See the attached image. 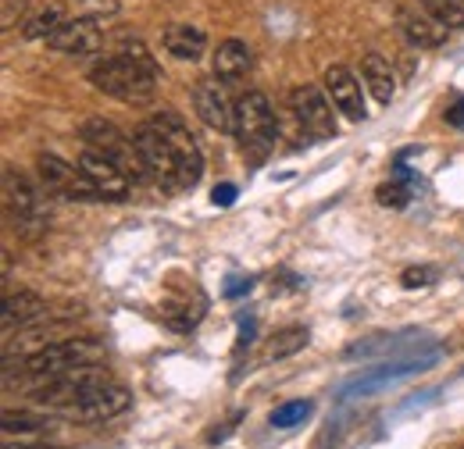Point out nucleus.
<instances>
[{
	"label": "nucleus",
	"instance_id": "412c9836",
	"mask_svg": "<svg viewBox=\"0 0 464 449\" xmlns=\"http://www.w3.org/2000/svg\"><path fill=\"white\" fill-rule=\"evenodd\" d=\"M361 82L368 86V93L386 108L390 100H393V93H397V75H393V68H390V61L382 54H364L361 61Z\"/></svg>",
	"mask_w": 464,
	"mask_h": 449
},
{
	"label": "nucleus",
	"instance_id": "f8f14e48",
	"mask_svg": "<svg viewBox=\"0 0 464 449\" xmlns=\"http://www.w3.org/2000/svg\"><path fill=\"white\" fill-rule=\"evenodd\" d=\"M82 175L93 182V189L101 193V200H111V204H121V200H129V193H132V178L125 175V171L118 168L115 161H108L104 154H97V150H82L79 154V161H75Z\"/></svg>",
	"mask_w": 464,
	"mask_h": 449
},
{
	"label": "nucleus",
	"instance_id": "6e6552de",
	"mask_svg": "<svg viewBox=\"0 0 464 449\" xmlns=\"http://www.w3.org/2000/svg\"><path fill=\"white\" fill-rule=\"evenodd\" d=\"M132 139H136V147H140V158H143V165H147V175H150L165 193L186 189V178H182V168H179V158L172 154L169 139H165L150 121H143V125L132 132Z\"/></svg>",
	"mask_w": 464,
	"mask_h": 449
},
{
	"label": "nucleus",
	"instance_id": "7ed1b4c3",
	"mask_svg": "<svg viewBox=\"0 0 464 449\" xmlns=\"http://www.w3.org/2000/svg\"><path fill=\"white\" fill-rule=\"evenodd\" d=\"M104 360V346L97 339H86V336H72V339H54L51 346L29 353L18 360V368L44 382V378H54V375H64V371H75V368H86V364H101Z\"/></svg>",
	"mask_w": 464,
	"mask_h": 449
},
{
	"label": "nucleus",
	"instance_id": "c85d7f7f",
	"mask_svg": "<svg viewBox=\"0 0 464 449\" xmlns=\"http://www.w3.org/2000/svg\"><path fill=\"white\" fill-rule=\"evenodd\" d=\"M211 200H215L218 207H229L232 200H236V186H232V182H222V186H215V193H211Z\"/></svg>",
	"mask_w": 464,
	"mask_h": 449
},
{
	"label": "nucleus",
	"instance_id": "393cba45",
	"mask_svg": "<svg viewBox=\"0 0 464 449\" xmlns=\"http://www.w3.org/2000/svg\"><path fill=\"white\" fill-rule=\"evenodd\" d=\"M61 22H64V18H61L58 7H44L40 14H33V18L22 25V36H25V40H51L61 29Z\"/></svg>",
	"mask_w": 464,
	"mask_h": 449
},
{
	"label": "nucleus",
	"instance_id": "9b49d317",
	"mask_svg": "<svg viewBox=\"0 0 464 449\" xmlns=\"http://www.w3.org/2000/svg\"><path fill=\"white\" fill-rule=\"evenodd\" d=\"M290 108L296 114V125L311 136V139H333L340 132L336 114H333V97L318 86H296L290 93Z\"/></svg>",
	"mask_w": 464,
	"mask_h": 449
},
{
	"label": "nucleus",
	"instance_id": "aec40b11",
	"mask_svg": "<svg viewBox=\"0 0 464 449\" xmlns=\"http://www.w3.org/2000/svg\"><path fill=\"white\" fill-rule=\"evenodd\" d=\"M161 47L175 57V61H200L208 51V33L197 29V25H186V22H175L161 33Z\"/></svg>",
	"mask_w": 464,
	"mask_h": 449
},
{
	"label": "nucleus",
	"instance_id": "f3484780",
	"mask_svg": "<svg viewBox=\"0 0 464 449\" xmlns=\"http://www.w3.org/2000/svg\"><path fill=\"white\" fill-rule=\"evenodd\" d=\"M193 111L197 118L215 129V132H232V114H236V104H229L226 90L218 79H208V82H197L193 90Z\"/></svg>",
	"mask_w": 464,
	"mask_h": 449
},
{
	"label": "nucleus",
	"instance_id": "9d476101",
	"mask_svg": "<svg viewBox=\"0 0 464 449\" xmlns=\"http://www.w3.org/2000/svg\"><path fill=\"white\" fill-rule=\"evenodd\" d=\"M132 406V389H125L121 382H101L97 389L75 399L68 410H61V417L68 421H79V425H104V421H115L125 410Z\"/></svg>",
	"mask_w": 464,
	"mask_h": 449
},
{
	"label": "nucleus",
	"instance_id": "1a4fd4ad",
	"mask_svg": "<svg viewBox=\"0 0 464 449\" xmlns=\"http://www.w3.org/2000/svg\"><path fill=\"white\" fill-rule=\"evenodd\" d=\"M147 121H150V125L169 139L172 154L179 158L182 178H186V189H193V186L200 182V175H204V150H200L197 136L189 132V125H186L175 111H158V114H150Z\"/></svg>",
	"mask_w": 464,
	"mask_h": 449
},
{
	"label": "nucleus",
	"instance_id": "2eb2a0df",
	"mask_svg": "<svg viewBox=\"0 0 464 449\" xmlns=\"http://www.w3.org/2000/svg\"><path fill=\"white\" fill-rule=\"evenodd\" d=\"M325 93L333 97L336 111L350 118V121H364L368 108H364V90H361V79L343 68V64H329L325 68Z\"/></svg>",
	"mask_w": 464,
	"mask_h": 449
},
{
	"label": "nucleus",
	"instance_id": "ddd939ff",
	"mask_svg": "<svg viewBox=\"0 0 464 449\" xmlns=\"http://www.w3.org/2000/svg\"><path fill=\"white\" fill-rule=\"evenodd\" d=\"M47 47L68 57L97 54L104 47V29L97 18H72V22H61V29L47 40Z\"/></svg>",
	"mask_w": 464,
	"mask_h": 449
},
{
	"label": "nucleus",
	"instance_id": "5701e85b",
	"mask_svg": "<svg viewBox=\"0 0 464 449\" xmlns=\"http://www.w3.org/2000/svg\"><path fill=\"white\" fill-rule=\"evenodd\" d=\"M307 346V329L293 325V329H283L272 336V346H268V360H286L293 353H300Z\"/></svg>",
	"mask_w": 464,
	"mask_h": 449
},
{
	"label": "nucleus",
	"instance_id": "b1692460",
	"mask_svg": "<svg viewBox=\"0 0 464 449\" xmlns=\"http://www.w3.org/2000/svg\"><path fill=\"white\" fill-rule=\"evenodd\" d=\"M311 414H314V403H311V399H290V403L276 406L268 421H272V428H296V425H304Z\"/></svg>",
	"mask_w": 464,
	"mask_h": 449
},
{
	"label": "nucleus",
	"instance_id": "f257e3e1",
	"mask_svg": "<svg viewBox=\"0 0 464 449\" xmlns=\"http://www.w3.org/2000/svg\"><path fill=\"white\" fill-rule=\"evenodd\" d=\"M90 82L121 104H147L158 93L161 72L143 43H125L115 57H101L90 68Z\"/></svg>",
	"mask_w": 464,
	"mask_h": 449
},
{
	"label": "nucleus",
	"instance_id": "4be33fe9",
	"mask_svg": "<svg viewBox=\"0 0 464 449\" xmlns=\"http://www.w3.org/2000/svg\"><path fill=\"white\" fill-rule=\"evenodd\" d=\"M4 439H36V435H44L47 428H51V421H44V417H36V414H14V410H4Z\"/></svg>",
	"mask_w": 464,
	"mask_h": 449
},
{
	"label": "nucleus",
	"instance_id": "c756f323",
	"mask_svg": "<svg viewBox=\"0 0 464 449\" xmlns=\"http://www.w3.org/2000/svg\"><path fill=\"white\" fill-rule=\"evenodd\" d=\"M447 121H450V125H458V129H464V97H458V104H454V108H447Z\"/></svg>",
	"mask_w": 464,
	"mask_h": 449
},
{
	"label": "nucleus",
	"instance_id": "f03ea898",
	"mask_svg": "<svg viewBox=\"0 0 464 449\" xmlns=\"http://www.w3.org/2000/svg\"><path fill=\"white\" fill-rule=\"evenodd\" d=\"M232 132H236V143L250 165H261L272 154V147L279 139V118L272 111V100L261 90H246L236 100Z\"/></svg>",
	"mask_w": 464,
	"mask_h": 449
},
{
	"label": "nucleus",
	"instance_id": "cd10ccee",
	"mask_svg": "<svg viewBox=\"0 0 464 449\" xmlns=\"http://www.w3.org/2000/svg\"><path fill=\"white\" fill-rule=\"evenodd\" d=\"M379 200H382L386 207H404L407 193L401 186H382V189H379Z\"/></svg>",
	"mask_w": 464,
	"mask_h": 449
},
{
	"label": "nucleus",
	"instance_id": "7c9ffc66",
	"mask_svg": "<svg viewBox=\"0 0 464 449\" xmlns=\"http://www.w3.org/2000/svg\"><path fill=\"white\" fill-rule=\"evenodd\" d=\"M4 449H54V446H36V443H18L14 446V439H4Z\"/></svg>",
	"mask_w": 464,
	"mask_h": 449
},
{
	"label": "nucleus",
	"instance_id": "6ab92c4d",
	"mask_svg": "<svg viewBox=\"0 0 464 449\" xmlns=\"http://www.w3.org/2000/svg\"><path fill=\"white\" fill-rule=\"evenodd\" d=\"M250 68H254V54L243 40H222L211 57V72L218 82H239L250 75Z\"/></svg>",
	"mask_w": 464,
	"mask_h": 449
},
{
	"label": "nucleus",
	"instance_id": "dca6fc26",
	"mask_svg": "<svg viewBox=\"0 0 464 449\" xmlns=\"http://www.w3.org/2000/svg\"><path fill=\"white\" fill-rule=\"evenodd\" d=\"M397 25H401L407 43L418 47V51H436V47H443V43H447V33H450L443 22H436V18H432L425 7H418V4L397 11Z\"/></svg>",
	"mask_w": 464,
	"mask_h": 449
},
{
	"label": "nucleus",
	"instance_id": "0eeeda50",
	"mask_svg": "<svg viewBox=\"0 0 464 449\" xmlns=\"http://www.w3.org/2000/svg\"><path fill=\"white\" fill-rule=\"evenodd\" d=\"M101 382H108V371L101 364H86V368H75V371H64V375H54V378H44L36 389H33V399L36 406H47V410H68L75 399L97 389Z\"/></svg>",
	"mask_w": 464,
	"mask_h": 449
},
{
	"label": "nucleus",
	"instance_id": "4468645a",
	"mask_svg": "<svg viewBox=\"0 0 464 449\" xmlns=\"http://www.w3.org/2000/svg\"><path fill=\"white\" fill-rule=\"evenodd\" d=\"M432 364H436V353L407 357V360H393V364H379V368H372V371L357 375L347 389H343V399H347V396L375 393V389H382V386H390V382H401V378H411L414 371H425V368H432Z\"/></svg>",
	"mask_w": 464,
	"mask_h": 449
},
{
	"label": "nucleus",
	"instance_id": "20e7f679",
	"mask_svg": "<svg viewBox=\"0 0 464 449\" xmlns=\"http://www.w3.org/2000/svg\"><path fill=\"white\" fill-rule=\"evenodd\" d=\"M4 207H7V218L14 224V232H22L25 239L44 235L51 224L47 189L36 186L33 178H25L18 168H4Z\"/></svg>",
	"mask_w": 464,
	"mask_h": 449
},
{
	"label": "nucleus",
	"instance_id": "39448f33",
	"mask_svg": "<svg viewBox=\"0 0 464 449\" xmlns=\"http://www.w3.org/2000/svg\"><path fill=\"white\" fill-rule=\"evenodd\" d=\"M79 136H82V143H86L90 150H97V154H104L108 161H115L118 168L125 171L132 182L147 178V165H143V158H140L136 139H129L115 121L93 114V118H86V121L79 125Z\"/></svg>",
	"mask_w": 464,
	"mask_h": 449
},
{
	"label": "nucleus",
	"instance_id": "a211bd4d",
	"mask_svg": "<svg viewBox=\"0 0 464 449\" xmlns=\"http://www.w3.org/2000/svg\"><path fill=\"white\" fill-rule=\"evenodd\" d=\"M47 318V300L33 289H18V292H4V336H11L14 329H29L40 325Z\"/></svg>",
	"mask_w": 464,
	"mask_h": 449
},
{
	"label": "nucleus",
	"instance_id": "423d86ee",
	"mask_svg": "<svg viewBox=\"0 0 464 449\" xmlns=\"http://www.w3.org/2000/svg\"><path fill=\"white\" fill-rule=\"evenodd\" d=\"M36 178L47 189V196L72 200V204H97L101 193L93 189V182L82 175L79 165H68L58 154H40L36 158Z\"/></svg>",
	"mask_w": 464,
	"mask_h": 449
},
{
	"label": "nucleus",
	"instance_id": "bb28decb",
	"mask_svg": "<svg viewBox=\"0 0 464 449\" xmlns=\"http://www.w3.org/2000/svg\"><path fill=\"white\" fill-rule=\"evenodd\" d=\"M432 279H436V272H432V268H407V272H404V285H407V289L429 285Z\"/></svg>",
	"mask_w": 464,
	"mask_h": 449
},
{
	"label": "nucleus",
	"instance_id": "a878e982",
	"mask_svg": "<svg viewBox=\"0 0 464 449\" xmlns=\"http://www.w3.org/2000/svg\"><path fill=\"white\" fill-rule=\"evenodd\" d=\"M418 7H425L436 22H443L447 29H461L464 25V0H414Z\"/></svg>",
	"mask_w": 464,
	"mask_h": 449
}]
</instances>
